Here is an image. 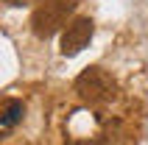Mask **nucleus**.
<instances>
[{
	"mask_svg": "<svg viewBox=\"0 0 148 145\" xmlns=\"http://www.w3.org/2000/svg\"><path fill=\"white\" fill-rule=\"evenodd\" d=\"M90 39H92V20L90 17H78L62 31V53L75 56L90 45Z\"/></svg>",
	"mask_w": 148,
	"mask_h": 145,
	"instance_id": "7ed1b4c3",
	"label": "nucleus"
},
{
	"mask_svg": "<svg viewBox=\"0 0 148 145\" xmlns=\"http://www.w3.org/2000/svg\"><path fill=\"white\" fill-rule=\"evenodd\" d=\"M78 0H39V6L34 8L31 17V28L36 36L48 39L67 23V17L75 11Z\"/></svg>",
	"mask_w": 148,
	"mask_h": 145,
	"instance_id": "f03ea898",
	"label": "nucleus"
},
{
	"mask_svg": "<svg viewBox=\"0 0 148 145\" xmlns=\"http://www.w3.org/2000/svg\"><path fill=\"white\" fill-rule=\"evenodd\" d=\"M75 145H103V142H101V140H78Z\"/></svg>",
	"mask_w": 148,
	"mask_h": 145,
	"instance_id": "39448f33",
	"label": "nucleus"
},
{
	"mask_svg": "<svg viewBox=\"0 0 148 145\" xmlns=\"http://www.w3.org/2000/svg\"><path fill=\"white\" fill-rule=\"evenodd\" d=\"M23 117V101H14V98H8L6 103H3V117H0V123H3V129H11L17 120Z\"/></svg>",
	"mask_w": 148,
	"mask_h": 145,
	"instance_id": "20e7f679",
	"label": "nucleus"
},
{
	"mask_svg": "<svg viewBox=\"0 0 148 145\" xmlns=\"http://www.w3.org/2000/svg\"><path fill=\"white\" fill-rule=\"evenodd\" d=\"M8 6H25V3H34V0H6Z\"/></svg>",
	"mask_w": 148,
	"mask_h": 145,
	"instance_id": "423d86ee",
	"label": "nucleus"
},
{
	"mask_svg": "<svg viewBox=\"0 0 148 145\" xmlns=\"http://www.w3.org/2000/svg\"><path fill=\"white\" fill-rule=\"evenodd\" d=\"M75 95L90 106H106L117 98V84L109 72L90 67L75 78Z\"/></svg>",
	"mask_w": 148,
	"mask_h": 145,
	"instance_id": "f257e3e1",
	"label": "nucleus"
}]
</instances>
